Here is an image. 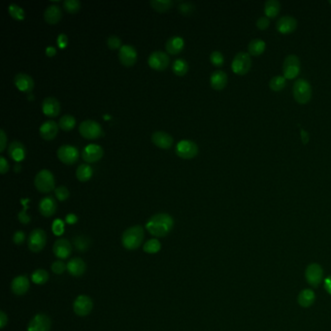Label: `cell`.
<instances>
[{"mask_svg":"<svg viewBox=\"0 0 331 331\" xmlns=\"http://www.w3.org/2000/svg\"><path fill=\"white\" fill-rule=\"evenodd\" d=\"M174 227L173 218L166 213H159L152 216L146 224V230L155 237H166Z\"/></svg>","mask_w":331,"mask_h":331,"instance_id":"6da1fadb","label":"cell"},{"mask_svg":"<svg viewBox=\"0 0 331 331\" xmlns=\"http://www.w3.org/2000/svg\"><path fill=\"white\" fill-rule=\"evenodd\" d=\"M144 237V229L141 226H134L123 233L122 244L126 249L130 251L137 250L142 245Z\"/></svg>","mask_w":331,"mask_h":331,"instance_id":"7a4b0ae2","label":"cell"},{"mask_svg":"<svg viewBox=\"0 0 331 331\" xmlns=\"http://www.w3.org/2000/svg\"><path fill=\"white\" fill-rule=\"evenodd\" d=\"M55 184V177L53 173L48 169L40 170L34 178L35 188L42 194H48L53 190H56Z\"/></svg>","mask_w":331,"mask_h":331,"instance_id":"3957f363","label":"cell"},{"mask_svg":"<svg viewBox=\"0 0 331 331\" xmlns=\"http://www.w3.org/2000/svg\"><path fill=\"white\" fill-rule=\"evenodd\" d=\"M293 93H294V98L298 103L307 104L312 99L313 90H312L311 84L307 80L299 78L294 84Z\"/></svg>","mask_w":331,"mask_h":331,"instance_id":"277c9868","label":"cell"},{"mask_svg":"<svg viewBox=\"0 0 331 331\" xmlns=\"http://www.w3.org/2000/svg\"><path fill=\"white\" fill-rule=\"evenodd\" d=\"M252 68V59L249 53H237L232 61V71L240 76L247 74Z\"/></svg>","mask_w":331,"mask_h":331,"instance_id":"5b68a950","label":"cell"},{"mask_svg":"<svg viewBox=\"0 0 331 331\" xmlns=\"http://www.w3.org/2000/svg\"><path fill=\"white\" fill-rule=\"evenodd\" d=\"M79 132L84 138L94 140L99 138L103 133V131L99 123H98L97 121L86 120L80 124Z\"/></svg>","mask_w":331,"mask_h":331,"instance_id":"8992f818","label":"cell"},{"mask_svg":"<svg viewBox=\"0 0 331 331\" xmlns=\"http://www.w3.org/2000/svg\"><path fill=\"white\" fill-rule=\"evenodd\" d=\"M176 154L184 160L194 159L199 154V146L192 140H181L176 146Z\"/></svg>","mask_w":331,"mask_h":331,"instance_id":"52a82bcc","label":"cell"},{"mask_svg":"<svg viewBox=\"0 0 331 331\" xmlns=\"http://www.w3.org/2000/svg\"><path fill=\"white\" fill-rule=\"evenodd\" d=\"M305 279L307 283L314 288L319 287L324 280V269L318 264H311L305 270Z\"/></svg>","mask_w":331,"mask_h":331,"instance_id":"ba28073f","label":"cell"},{"mask_svg":"<svg viewBox=\"0 0 331 331\" xmlns=\"http://www.w3.org/2000/svg\"><path fill=\"white\" fill-rule=\"evenodd\" d=\"M283 73L286 79H295L300 73V60L296 55L286 57L283 64Z\"/></svg>","mask_w":331,"mask_h":331,"instance_id":"9c48e42d","label":"cell"},{"mask_svg":"<svg viewBox=\"0 0 331 331\" xmlns=\"http://www.w3.org/2000/svg\"><path fill=\"white\" fill-rule=\"evenodd\" d=\"M93 309H94L93 299L85 295L77 297L73 303L74 313L79 317H86L90 315Z\"/></svg>","mask_w":331,"mask_h":331,"instance_id":"30bf717a","label":"cell"},{"mask_svg":"<svg viewBox=\"0 0 331 331\" xmlns=\"http://www.w3.org/2000/svg\"><path fill=\"white\" fill-rule=\"evenodd\" d=\"M47 243V234L41 229H35L29 237V249L33 253L41 252Z\"/></svg>","mask_w":331,"mask_h":331,"instance_id":"8fae6325","label":"cell"},{"mask_svg":"<svg viewBox=\"0 0 331 331\" xmlns=\"http://www.w3.org/2000/svg\"><path fill=\"white\" fill-rule=\"evenodd\" d=\"M59 160L66 165H74L79 159V151L75 146L72 145H63L58 150Z\"/></svg>","mask_w":331,"mask_h":331,"instance_id":"7c38bea8","label":"cell"},{"mask_svg":"<svg viewBox=\"0 0 331 331\" xmlns=\"http://www.w3.org/2000/svg\"><path fill=\"white\" fill-rule=\"evenodd\" d=\"M52 321L46 314L40 313L35 315L28 326V331H50Z\"/></svg>","mask_w":331,"mask_h":331,"instance_id":"4fadbf2b","label":"cell"},{"mask_svg":"<svg viewBox=\"0 0 331 331\" xmlns=\"http://www.w3.org/2000/svg\"><path fill=\"white\" fill-rule=\"evenodd\" d=\"M170 63L169 56L162 51H155L153 52L148 59V64L151 68L158 70V71H163L166 69Z\"/></svg>","mask_w":331,"mask_h":331,"instance_id":"5bb4252c","label":"cell"},{"mask_svg":"<svg viewBox=\"0 0 331 331\" xmlns=\"http://www.w3.org/2000/svg\"><path fill=\"white\" fill-rule=\"evenodd\" d=\"M103 149L98 144L87 145L82 153L83 160L88 164H95L100 161L103 157Z\"/></svg>","mask_w":331,"mask_h":331,"instance_id":"9a60e30c","label":"cell"},{"mask_svg":"<svg viewBox=\"0 0 331 331\" xmlns=\"http://www.w3.org/2000/svg\"><path fill=\"white\" fill-rule=\"evenodd\" d=\"M119 60L125 66H132L137 61V51L132 45H123L119 50Z\"/></svg>","mask_w":331,"mask_h":331,"instance_id":"2e32d148","label":"cell"},{"mask_svg":"<svg viewBox=\"0 0 331 331\" xmlns=\"http://www.w3.org/2000/svg\"><path fill=\"white\" fill-rule=\"evenodd\" d=\"M276 29L280 33H293L298 29V20L290 15L283 16L277 21Z\"/></svg>","mask_w":331,"mask_h":331,"instance_id":"e0dca14e","label":"cell"},{"mask_svg":"<svg viewBox=\"0 0 331 331\" xmlns=\"http://www.w3.org/2000/svg\"><path fill=\"white\" fill-rule=\"evenodd\" d=\"M31 287L30 279L27 275H20L14 278V280L11 283V290L14 295L22 297L25 296Z\"/></svg>","mask_w":331,"mask_h":331,"instance_id":"ac0fdd59","label":"cell"},{"mask_svg":"<svg viewBox=\"0 0 331 331\" xmlns=\"http://www.w3.org/2000/svg\"><path fill=\"white\" fill-rule=\"evenodd\" d=\"M53 252L60 260H66L72 253V246L67 239L60 238L55 242L53 246Z\"/></svg>","mask_w":331,"mask_h":331,"instance_id":"d6986e66","label":"cell"},{"mask_svg":"<svg viewBox=\"0 0 331 331\" xmlns=\"http://www.w3.org/2000/svg\"><path fill=\"white\" fill-rule=\"evenodd\" d=\"M14 84L19 91L31 94L34 88L33 79L26 73H18L14 78Z\"/></svg>","mask_w":331,"mask_h":331,"instance_id":"ffe728a7","label":"cell"},{"mask_svg":"<svg viewBox=\"0 0 331 331\" xmlns=\"http://www.w3.org/2000/svg\"><path fill=\"white\" fill-rule=\"evenodd\" d=\"M42 111L47 117H57L61 113V104L55 98H46L42 102Z\"/></svg>","mask_w":331,"mask_h":331,"instance_id":"44dd1931","label":"cell"},{"mask_svg":"<svg viewBox=\"0 0 331 331\" xmlns=\"http://www.w3.org/2000/svg\"><path fill=\"white\" fill-rule=\"evenodd\" d=\"M59 125L55 121H46L41 125L39 129L40 136L47 141L53 140L59 132Z\"/></svg>","mask_w":331,"mask_h":331,"instance_id":"7402d4cb","label":"cell"},{"mask_svg":"<svg viewBox=\"0 0 331 331\" xmlns=\"http://www.w3.org/2000/svg\"><path fill=\"white\" fill-rule=\"evenodd\" d=\"M38 209L42 216L46 218L52 217L57 211V202L53 197H46L40 200Z\"/></svg>","mask_w":331,"mask_h":331,"instance_id":"603a6c76","label":"cell"},{"mask_svg":"<svg viewBox=\"0 0 331 331\" xmlns=\"http://www.w3.org/2000/svg\"><path fill=\"white\" fill-rule=\"evenodd\" d=\"M229 82L228 74L223 70H216L210 77L211 87L216 91L224 90Z\"/></svg>","mask_w":331,"mask_h":331,"instance_id":"cb8c5ba5","label":"cell"},{"mask_svg":"<svg viewBox=\"0 0 331 331\" xmlns=\"http://www.w3.org/2000/svg\"><path fill=\"white\" fill-rule=\"evenodd\" d=\"M63 17L62 9L57 4L49 5L44 12V19L50 25L58 24Z\"/></svg>","mask_w":331,"mask_h":331,"instance_id":"d4e9b609","label":"cell"},{"mask_svg":"<svg viewBox=\"0 0 331 331\" xmlns=\"http://www.w3.org/2000/svg\"><path fill=\"white\" fill-rule=\"evenodd\" d=\"M8 154L10 158L17 164L21 163L26 158L25 146L19 141H13L8 148Z\"/></svg>","mask_w":331,"mask_h":331,"instance_id":"484cf974","label":"cell"},{"mask_svg":"<svg viewBox=\"0 0 331 331\" xmlns=\"http://www.w3.org/2000/svg\"><path fill=\"white\" fill-rule=\"evenodd\" d=\"M152 142L159 148L167 150L169 149L174 140L173 137L165 132H155L152 135Z\"/></svg>","mask_w":331,"mask_h":331,"instance_id":"4316f807","label":"cell"},{"mask_svg":"<svg viewBox=\"0 0 331 331\" xmlns=\"http://www.w3.org/2000/svg\"><path fill=\"white\" fill-rule=\"evenodd\" d=\"M87 270V265L81 258H75L68 262L67 271L73 277H81Z\"/></svg>","mask_w":331,"mask_h":331,"instance_id":"83f0119b","label":"cell"},{"mask_svg":"<svg viewBox=\"0 0 331 331\" xmlns=\"http://www.w3.org/2000/svg\"><path fill=\"white\" fill-rule=\"evenodd\" d=\"M185 46V41L181 36L170 37L166 44V51L170 55H178L182 52Z\"/></svg>","mask_w":331,"mask_h":331,"instance_id":"f1b7e54d","label":"cell"},{"mask_svg":"<svg viewBox=\"0 0 331 331\" xmlns=\"http://www.w3.org/2000/svg\"><path fill=\"white\" fill-rule=\"evenodd\" d=\"M316 301V294L310 290L305 289L299 293L298 297V304L303 308L311 307Z\"/></svg>","mask_w":331,"mask_h":331,"instance_id":"f546056e","label":"cell"},{"mask_svg":"<svg viewBox=\"0 0 331 331\" xmlns=\"http://www.w3.org/2000/svg\"><path fill=\"white\" fill-rule=\"evenodd\" d=\"M265 48H266V43L263 39H260V38L253 39L248 45L249 54L254 57H259L263 55L265 51Z\"/></svg>","mask_w":331,"mask_h":331,"instance_id":"4dcf8cb0","label":"cell"},{"mask_svg":"<svg viewBox=\"0 0 331 331\" xmlns=\"http://www.w3.org/2000/svg\"><path fill=\"white\" fill-rule=\"evenodd\" d=\"M281 11V4L278 0H267L265 4V16L267 18H276Z\"/></svg>","mask_w":331,"mask_h":331,"instance_id":"1f68e13d","label":"cell"},{"mask_svg":"<svg viewBox=\"0 0 331 331\" xmlns=\"http://www.w3.org/2000/svg\"><path fill=\"white\" fill-rule=\"evenodd\" d=\"M91 244H92L91 239L85 235H78L75 236L73 239V245L75 249L81 253L87 252L90 249Z\"/></svg>","mask_w":331,"mask_h":331,"instance_id":"d6a6232c","label":"cell"},{"mask_svg":"<svg viewBox=\"0 0 331 331\" xmlns=\"http://www.w3.org/2000/svg\"><path fill=\"white\" fill-rule=\"evenodd\" d=\"M93 174H94V170L92 166L87 164L80 165L76 170V177L81 182L89 181L93 177Z\"/></svg>","mask_w":331,"mask_h":331,"instance_id":"836d02e7","label":"cell"},{"mask_svg":"<svg viewBox=\"0 0 331 331\" xmlns=\"http://www.w3.org/2000/svg\"><path fill=\"white\" fill-rule=\"evenodd\" d=\"M162 249V244L161 242L156 239V238H153V239H150L148 240L144 246H143V250L145 253L147 254H150V255H155V254H158Z\"/></svg>","mask_w":331,"mask_h":331,"instance_id":"e575fe53","label":"cell"},{"mask_svg":"<svg viewBox=\"0 0 331 331\" xmlns=\"http://www.w3.org/2000/svg\"><path fill=\"white\" fill-rule=\"evenodd\" d=\"M172 70L177 76H184L189 70V65L184 59H177L172 64Z\"/></svg>","mask_w":331,"mask_h":331,"instance_id":"d590c367","label":"cell"},{"mask_svg":"<svg viewBox=\"0 0 331 331\" xmlns=\"http://www.w3.org/2000/svg\"><path fill=\"white\" fill-rule=\"evenodd\" d=\"M286 85H287V79L281 75L274 76L269 82V87L273 92H281L282 90L285 89Z\"/></svg>","mask_w":331,"mask_h":331,"instance_id":"8d00e7d4","label":"cell"},{"mask_svg":"<svg viewBox=\"0 0 331 331\" xmlns=\"http://www.w3.org/2000/svg\"><path fill=\"white\" fill-rule=\"evenodd\" d=\"M76 126V119L72 115H65L60 119L59 127L65 132L72 131Z\"/></svg>","mask_w":331,"mask_h":331,"instance_id":"74e56055","label":"cell"},{"mask_svg":"<svg viewBox=\"0 0 331 331\" xmlns=\"http://www.w3.org/2000/svg\"><path fill=\"white\" fill-rule=\"evenodd\" d=\"M32 280L36 285H44L49 280V273L47 272V270L42 268L36 269L32 275Z\"/></svg>","mask_w":331,"mask_h":331,"instance_id":"f35d334b","label":"cell"},{"mask_svg":"<svg viewBox=\"0 0 331 331\" xmlns=\"http://www.w3.org/2000/svg\"><path fill=\"white\" fill-rule=\"evenodd\" d=\"M8 12H9V14H10V16L13 18V19H15V20H17V21H22V20H24L25 19V11H24V9L21 7V6H19L18 4H16V3H11L10 5H9V7H8Z\"/></svg>","mask_w":331,"mask_h":331,"instance_id":"ab89813d","label":"cell"},{"mask_svg":"<svg viewBox=\"0 0 331 331\" xmlns=\"http://www.w3.org/2000/svg\"><path fill=\"white\" fill-rule=\"evenodd\" d=\"M150 4L158 12H166L174 3L172 0H151Z\"/></svg>","mask_w":331,"mask_h":331,"instance_id":"60d3db41","label":"cell"},{"mask_svg":"<svg viewBox=\"0 0 331 331\" xmlns=\"http://www.w3.org/2000/svg\"><path fill=\"white\" fill-rule=\"evenodd\" d=\"M21 201H22V204H23V206H24V209L18 214V219H19V221L21 222V224H23V225H29V224L31 223V221H32V218L28 215L27 210H28V208H29V205H28V204H29V202L31 201V199H22Z\"/></svg>","mask_w":331,"mask_h":331,"instance_id":"b9f144b4","label":"cell"},{"mask_svg":"<svg viewBox=\"0 0 331 331\" xmlns=\"http://www.w3.org/2000/svg\"><path fill=\"white\" fill-rule=\"evenodd\" d=\"M64 7L68 13L75 14L81 9V2L78 0H66L64 2Z\"/></svg>","mask_w":331,"mask_h":331,"instance_id":"7bdbcfd3","label":"cell"},{"mask_svg":"<svg viewBox=\"0 0 331 331\" xmlns=\"http://www.w3.org/2000/svg\"><path fill=\"white\" fill-rule=\"evenodd\" d=\"M210 61H211V63H212L213 66L217 67L222 66L225 64V57H224V55L221 52L214 51L210 55Z\"/></svg>","mask_w":331,"mask_h":331,"instance_id":"ee69618b","label":"cell"},{"mask_svg":"<svg viewBox=\"0 0 331 331\" xmlns=\"http://www.w3.org/2000/svg\"><path fill=\"white\" fill-rule=\"evenodd\" d=\"M178 10L185 16L191 15L195 11V5L192 2H182L178 6Z\"/></svg>","mask_w":331,"mask_h":331,"instance_id":"f6af8a7d","label":"cell"},{"mask_svg":"<svg viewBox=\"0 0 331 331\" xmlns=\"http://www.w3.org/2000/svg\"><path fill=\"white\" fill-rule=\"evenodd\" d=\"M55 195H56V198L58 199V200L66 201L69 198L70 193H69V191L66 186H60V187L56 188Z\"/></svg>","mask_w":331,"mask_h":331,"instance_id":"bcb514c9","label":"cell"},{"mask_svg":"<svg viewBox=\"0 0 331 331\" xmlns=\"http://www.w3.org/2000/svg\"><path fill=\"white\" fill-rule=\"evenodd\" d=\"M107 45L112 50H117V49L120 50L122 47V41L120 37H118L117 35H111L107 38Z\"/></svg>","mask_w":331,"mask_h":331,"instance_id":"7dc6e473","label":"cell"},{"mask_svg":"<svg viewBox=\"0 0 331 331\" xmlns=\"http://www.w3.org/2000/svg\"><path fill=\"white\" fill-rule=\"evenodd\" d=\"M52 231L55 235L62 236L65 233V223L61 219L55 220L52 225Z\"/></svg>","mask_w":331,"mask_h":331,"instance_id":"c3c4849f","label":"cell"},{"mask_svg":"<svg viewBox=\"0 0 331 331\" xmlns=\"http://www.w3.org/2000/svg\"><path fill=\"white\" fill-rule=\"evenodd\" d=\"M52 271L57 274V275H61L63 273H65L67 270V265H66L63 261H57L55 262L52 266H51Z\"/></svg>","mask_w":331,"mask_h":331,"instance_id":"681fc988","label":"cell"},{"mask_svg":"<svg viewBox=\"0 0 331 331\" xmlns=\"http://www.w3.org/2000/svg\"><path fill=\"white\" fill-rule=\"evenodd\" d=\"M269 26H270V21H269V18H267L266 16H263V17L258 19L257 27H258L259 30L265 31L269 28Z\"/></svg>","mask_w":331,"mask_h":331,"instance_id":"f907efd6","label":"cell"},{"mask_svg":"<svg viewBox=\"0 0 331 331\" xmlns=\"http://www.w3.org/2000/svg\"><path fill=\"white\" fill-rule=\"evenodd\" d=\"M25 240H26V234H25V232L19 231V232L14 233V235H13V242L16 245H18V246L22 245L25 242Z\"/></svg>","mask_w":331,"mask_h":331,"instance_id":"816d5d0a","label":"cell"},{"mask_svg":"<svg viewBox=\"0 0 331 331\" xmlns=\"http://www.w3.org/2000/svg\"><path fill=\"white\" fill-rule=\"evenodd\" d=\"M57 43L61 49H65L68 45V37L66 34L61 33L58 36Z\"/></svg>","mask_w":331,"mask_h":331,"instance_id":"f5cc1de1","label":"cell"},{"mask_svg":"<svg viewBox=\"0 0 331 331\" xmlns=\"http://www.w3.org/2000/svg\"><path fill=\"white\" fill-rule=\"evenodd\" d=\"M6 144H7V137H6L5 132L3 130H0V152L1 153L5 150Z\"/></svg>","mask_w":331,"mask_h":331,"instance_id":"db71d44e","label":"cell"},{"mask_svg":"<svg viewBox=\"0 0 331 331\" xmlns=\"http://www.w3.org/2000/svg\"><path fill=\"white\" fill-rule=\"evenodd\" d=\"M9 170L8 162L4 157H0V173L5 174Z\"/></svg>","mask_w":331,"mask_h":331,"instance_id":"11a10c76","label":"cell"},{"mask_svg":"<svg viewBox=\"0 0 331 331\" xmlns=\"http://www.w3.org/2000/svg\"><path fill=\"white\" fill-rule=\"evenodd\" d=\"M8 324V317L4 311L0 312V329H4Z\"/></svg>","mask_w":331,"mask_h":331,"instance_id":"9f6ffc18","label":"cell"},{"mask_svg":"<svg viewBox=\"0 0 331 331\" xmlns=\"http://www.w3.org/2000/svg\"><path fill=\"white\" fill-rule=\"evenodd\" d=\"M66 222L68 225H75L78 222V217L75 214L70 213V214L66 215Z\"/></svg>","mask_w":331,"mask_h":331,"instance_id":"6f0895ef","label":"cell"},{"mask_svg":"<svg viewBox=\"0 0 331 331\" xmlns=\"http://www.w3.org/2000/svg\"><path fill=\"white\" fill-rule=\"evenodd\" d=\"M300 135H301L302 143H303L304 145H307V144L309 143V140H310V135H309V133L307 132L306 131H304V130L301 129V131H300Z\"/></svg>","mask_w":331,"mask_h":331,"instance_id":"680465c9","label":"cell"},{"mask_svg":"<svg viewBox=\"0 0 331 331\" xmlns=\"http://www.w3.org/2000/svg\"><path fill=\"white\" fill-rule=\"evenodd\" d=\"M45 52H46V55L48 56V57H54L56 54H57V50H56V48L55 47H53V46H49V47H47L46 48V50H45Z\"/></svg>","mask_w":331,"mask_h":331,"instance_id":"91938a15","label":"cell"},{"mask_svg":"<svg viewBox=\"0 0 331 331\" xmlns=\"http://www.w3.org/2000/svg\"><path fill=\"white\" fill-rule=\"evenodd\" d=\"M325 289L327 290V292L331 295V276L328 277L325 280Z\"/></svg>","mask_w":331,"mask_h":331,"instance_id":"94428289","label":"cell"},{"mask_svg":"<svg viewBox=\"0 0 331 331\" xmlns=\"http://www.w3.org/2000/svg\"><path fill=\"white\" fill-rule=\"evenodd\" d=\"M21 168H22V166H21V165L18 163V164L15 165L14 170H15V172H20V171H21Z\"/></svg>","mask_w":331,"mask_h":331,"instance_id":"6125c7cd","label":"cell"},{"mask_svg":"<svg viewBox=\"0 0 331 331\" xmlns=\"http://www.w3.org/2000/svg\"><path fill=\"white\" fill-rule=\"evenodd\" d=\"M330 3H331V1H330Z\"/></svg>","mask_w":331,"mask_h":331,"instance_id":"be15d7a7","label":"cell"}]
</instances>
